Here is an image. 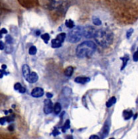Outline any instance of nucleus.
Wrapping results in <instances>:
<instances>
[{"instance_id": "f257e3e1", "label": "nucleus", "mask_w": 138, "mask_h": 139, "mask_svg": "<svg viewBox=\"0 0 138 139\" xmlns=\"http://www.w3.org/2000/svg\"><path fill=\"white\" fill-rule=\"evenodd\" d=\"M94 38L96 43L101 47H108L113 43V34L108 29H102L95 32Z\"/></svg>"}, {"instance_id": "f03ea898", "label": "nucleus", "mask_w": 138, "mask_h": 139, "mask_svg": "<svg viewBox=\"0 0 138 139\" xmlns=\"http://www.w3.org/2000/svg\"><path fill=\"white\" fill-rule=\"evenodd\" d=\"M95 50H96L95 44L92 41H88L82 43L76 47V54L79 58H83L91 56L94 53Z\"/></svg>"}, {"instance_id": "7ed1b4c3", "label": "nucleus", "mask_w": 138, "mask_h": 139, "mask_svg": "<svg viewBox=\"0 0 138 139\" xmlns=\"http://www.w3.org/2000/svg\"><path fill=\"white\" fill-rule=\"evenodd\" d=\"M82 35H83L82 28L79 26H76L75 28L74 27L69 32V35H68V40L70 43H75L81 40Z\"/></svg>"}, {"instance_id": "20e7f679", "label": "nucleus", "mask_w": 138, "mask_h": 139, "mask_svg": "<svg viewBox=\"0 0 138 139\" xmlns=\"http://www.w3.org/2000/svg\"><path fill=\"white\" fill-rule=\"evenodd\" d=\"M95 32L96 30H95L94 28L91 26H87L84 28V29H83V35L85 36V37H86L87 39L94 37Z\"/></svg>"}, {"instance_id": "39448f33", "label": "nucleus", "mask_w": 138, "mask_h": 139, "mask_svg": "<svg viewBox=\"0 0 138 139\" xmlns=\"http://www.w3.org/2000/svg\"><path fill=\"white\" fill-rule=\"evenodd\" d=\"M53 110V105L52 102L50 99H45L44 101V112L45 114H49L51 113Z\"/></svg>"}, {"instance_id": "423d86ee", "label": "nucleus", "mask_w": 138, "mask_h": 139, "mask_svg": "<svg viewBox=\"0 0 138 139\" xmlns=\"http://www.w3.org/2000/svg\"><path fill=\"white\" fill-rule=\"evenodd\" d=\"M44 90L40 87H36L31 92V95L34 97H41L44 95Z\"/></svg>"}, {"instance_id": "0eeeda50", "label": "nucleus", "mask_w": 138, "mask_h": 139, "mask_svg": "<svg viewBox=\"0 0 138 139\" xmlns=\"http://www.w3.org/2000/svg\"><path fill=\"white\" fill-rule=\"evenodd\" d=\"M26 80L28 81L29 82H30V83H35L38 80V75L35 72H32L30 73L29 76L27 77V78Z\"/></svg>"}, {"instance_id": "6e6552de", "label": "nucleus", "mask_w": 138, "mask_h": 139, "mask_svg": "<svg viewBox=\"0 0 138 139\" xmlns=\"http://www.w3.org/2000/svg\"><path fill=\"white\" fill-rule=\"evenodd\" d=\"M75 81L77 82V83H80V84H85L88 82L90 81V78L88 77H76L75 79Z\"/></svg>"}, {"instance_id": "1a4fd4ad", "label": "nucleus", "mask_w": 138, "mask_h": 139, "mask_svg": "<svg viewBox=\"0 0 138 139\" xmlns=\"http://www.w3.org/2000/svg\"><path fill=\"white\" fill-rule=\"evenodd\" d=\"M31 72L30 70V68L28 65L25 64L22 66V74H23V76L25 78V79L27 78V77L29 76V75L30 74Z\"/></svg>"}, {"instance_id": "9d476101", "label": "nucleus", "mask_w": 138, "mask_h": 139, "mask_svg": "<svg viewBox=\"0 0 138 139\" xmlns=\"http://www.w3.org/2000/svg\"><path fill=\"white\" fill-rule=\"evenodd\" d=\"M61 45H62V43L59 41L57 39H53L51 41V47L53 48H58L61 47Z\"/></svg>"}, {"instance_id": "9b49d317", "label": "nucleus", "mask_w": 138, "mask_h": 139, "mask_svg": "<svg viewBox=\"0 0 138 139\" xmlns=\"http://www.w3.org/2000/svg\"><path fill=\"white\" fill-rule=\"evenodd\" d=\"M123 116L125 120H129L133 116V112L132 111H129V110H125L123 111Z\"/></svg>"}, {"instance_id": "f8f14e48", "label": "nucleus", "mask_w": 138, "mask_h": 139, "mask_svg": "<svg viewBox=\"0 0 138 139\" xmlns=\"http://www.w3.org/2000/svg\"><path fill=\"white\" fill-rule=\"evenodd\" d=\"M63 0H50V4L52 7H57L62 3Z\"/></svg>"}, {"instance_id": "ddd939ff", "label": "nucleus", "mask_w": 138, "mask_h": 139, "mask_svg": "<svg viewBox=\"0 0 138 139\" xmlns=\"http://www.w3.org/2000/svg\"><path fill=\"white\" fill-rule=\"evenodd\" d=\"M73 73V67H71V66L68 67V68L65 70V71H64V74H65V76H66L68 77L71 76Z\"/></svg>"}, {"instance_id": "4468645a", "label": "nucleus", "mask_w": 138, "mask_h": 139, "mask_svg": "<svg viewBox=\"0 0 138 139\" xmlns=\"http://www.w3.org/2000/svg\"><path fill=\"white\" fill-rule=\"evenodd\" d=\"M115 103H116V98L114 97H113L107 101V103H106V107H110L111 106H113Z\"/></svg>"}, {"instance_id": "2eb2a0df", "label": "nucleus", "mask_w": 138, "mask_h": 139, "mask_svg": "<svg viewBox=\"0 0 138 139\" xmlns=\"http://www.w3.org/2000/svg\"><path fill=\"white\" fill-rule=\"evenodd\" d=\"M54 113L56 114H58L60 111H61V105L59 103H55L54 107Z\"/></svg>"}, {"instance_id": "dca6fc26", "label": "nucleus", "mask_w": 138, "mask_h": 139, "mask_svg": "<svg viewBox=\"0 0 138 139\" xmlns=\"http://www.w3.org/2000/svg\"><path fill=\"white\" fill-rule=\"evenodd\" d=\"M122 59H123V66H122V68H121V70H123L125 68V66L127 65V62L129 61V57L128 56V55H125V56H124L123 58H122Z\"/></svg>"}, {"instance_id": "f3484780", "label": "nucleus", "mask_w": 138, "mask_h": 139, "mask_svg": "<svg viewBox=\"0 0 138 139\" xmlns=\"http://www.w3.org/2000/svg\"><path fill=\"white\" fill-rule=\"evenodd\" d=\"M66 26L69 28V29H73L75 27V24H74V22H73L72 20H67L66 21Z\"/></svg>"}, {"instance_id": "a211bd4d", "label": "nucleus", "mask_w": 138, "mask_h": 139, "mask_svg": "<svg viewBox=\"0 0 138 139\" xmlns=\"http://www.w3.org/2000/svg\"><path fill=\"white\" fill-rule=\"evenodd\" d=\"M65 38H66L65 33H60V34H59L58 36H57V37H56V39H57L59 41H60L62 43L64 41Z\"/></svg>"}, {"instance_id": "6ab92c4d", "label": "nucleus", "mask_w": 138, "mask_h": 139, "mask_svg": "<svg viewBox=\"0 0 138 139\" xmlns=\"http://www.w3.org/2000/svg\"><path fill=\"white\" fill-rule=\"evenodd\" d=\"M50 35H49L47 33H45V34L41 35V39L44 41V42H45V43H48V41L50 40Z\"/></svg>"}, {"instance_id": "aec40b11", "label": "nucleus", "mask_w": 138, "mask_h": 139, "mask_svg": "<svg viewBox=\"0 0 138 139\" xmlns=\"http://www.w3.org/2000/svg\"><path fill=\"white\" fill-rule=\"evenodd\" d=\"M69 128H70V120H67L66 121L65 124L64 125V126L62 127V132H65L66 130L67 129H69Z\"/></svg>"}, {"instance_id": "412c9836", "label": "nucleus", "mask_w": 138, "mask_h": 139, "mask_svg": "<svg viewBox=\"0 0 138 139\" xmlns=\"http://www.w3.org/2000/svg\"><path fill=\"white\" fill-rule=\"evenodd\" d=\"M37 53V48L35 46H32L29 49V54L30 55H35Z\"/></svg>"}, {"instance_id": "4be33fe9", "label": "nucleus", "mask_w": 138, "mask_h": 139, "mask_svg": "<svg viewBox=\"0 0 138 139\" xmlns=\"http://www.w3.org/2000/svg\"><path fill=\"white\" fill-rule=\"evenodd\" d=\"M93 22H94V24H95L96 26H100L102 24L101 20L98 18H95V17H94V18H93Z\"/></svg>"}, {"instance_id": "5701e85b", "label": "nucleus", "mask_w": 138, "mask_h": 139, "mask_svg": "<svg viewBox=\"0 0 138 139\" xmlns=\"http://www.w3.org/2000/svg\"><path fill=\"white\" fill-rule=\"evenodd\" d=\"M6 43L8 44H12V42H13V39L10 35H7L6 37Z\"/></svg>"}, {"instance_id": "b1692460", "label": "nucleus", "mask_w": 138, "mask_h": 139, "mask_svg": "<svg viewBox=\"0 0 138 139\" xmlns=\"http://www.w3.org/2000/svg\"><path fill=\"white\" fill-rule=\"evenodd\" d=\"M22 87V85L20 84V83H16V84H15L14 85V89L16 91H19L20 90V88Z\"/></svg>"}, {"instance_id": "393cba45", "label": "nucleus", "mask_w": 138, "mask_h": 139, "mask_svg": "<svg viewBox=\"0 0 138 139\" xmlns=\"http://www.w3.org/2000/svg\"><path fill=\"white\" fill-rule=\"evenodd\" d=\"M7 72H6L5 70H0V78H1L4 75H7Z\"/></svg>"}, {"instance_id": "a878e982", "label": "nucleus", "mask_w": 138, "mask_h": 139, "mask_svg": "<svg viewBox=\"0 0 138 139\" xmlns=\"http://www.w3.org/2000/svg\"><path fill=\"white\" fill-rule=\"evenodd\" d=\"M6 117V122H10L14 120V116H7Z\"/></svg>"}, {"instance_id": "bb28decb", "label": "nucleus", "mask_w": 138, "mask_h": 139, "mask_svg": "<svg viewBox=\"0 0 138 139\" xmlns=\"http://www.w3.org/2000/svg\"><path fill=\"white\" fill-rule=\"evenodd\" d=\"M103 132H104V134L105 135L108 134V126H105L104 127Z\"/></svg>"}, {"instance_id": "cd10ccee", "label": "nucleus", "mask_w": 138, "mask_h": 139, "mask_svg": "<svg viewBox=\"0 0 138 139\" xmlns=\"http://www.w3.org/2000/svg\"><path fill=\"white\" fill-rule=\"evenodd\" d=\"M133 60H134L135 62L138 61V50H137V51L135 53L134 55H133Z\"/></svg>"}, {"instance_id": "c85d7f7f", "label": "nucleus", "mask_w": 138, "mask_h": 139, "mask_svg": "<svg viewBox=\"0 0 138 139\" xmlns=\"http://www.w3.org/2000/svg\"><path fill=\"white\" fill-rule=\"evenodd\" d=\"M133 30L132 29H129L128 31H127V37L129 39V37H131V35H132V33H133Z\"/></svg>"}, {"instance_id": "c756f323", "label": "nucleus", "mask_w": 138, "mask_h": 139, "mask_svg": "<svg viewBox=\"0 0 138 139\" xmlns=\"http://www.w3.org/2000/svg\"><path fill=\"white\" fill-rule=\"evenodd\" d=\"M6 122V117H1L0 118V124L4 125Z\"/></svg>"}, {"instance_id": "7c9ffc66", "label": "nucleus", "mask_w": 138, "mask_h": 139, "mask_svg": "<svg viewBox=\"0 0 138 139\" xmlns=\"http://www.w3.org/2000/svg\"><path fill=\"white\" fill-rule=\"evenodd\" d=\"M59 134H60V132H58V130H56V129L55 128L54 130V131H53V135L56 136L58 135Z\"/></svg>"}, {"instance_id": "2f4dec72", "label": "nucleus", "mask_w": 138, "mask_h": 139, "mask_svg": "<svg viewBox=\"0 0 138 139\" xmlns=\"http://www.w3.org/2000/svg\"><path fill=\"white\" fill-rule=\"evenodd\" d=\"M89 139H100V137L97 135H91L90 137H89Z\"/></svg>"}, {"instance_id": "473e14b6", "label": "nucleus", "mask_w": 138, "mask_h": 139, "mask_svg": "<svg viewBox=\"0 0 138 139\" xmlns=\"http://www.w3.org/2000/svg\"><path fill=\"white\" fill-rule=\"evenodd\" d=\"M4 47H5V45H4V43H3L2 41H0V49H1V50H3L4 49Z\"/></svg>"}, {"instance_id": "72a5a7b5", "label": "nucleus", "mask_w": 138, "mask_h": 139, "mask_svg": "<svg viewBox=\"0 0 138 139\" xmlns=\"http://www.w3.org/2000/svg\"><path fill=\"white\" fill-rule=\"evenodd\" d=\"M18 91L20 92V93H25V91H26V89L24 87H21V88H20V90Z\"/></svg>"}, {"instance_id": "f704fd0d", "label": "nucleus", "mask_w": 138, "mask_h": 139, "mask_svg": "<svg viewBox=\"0 0 138 139\" xmlns=\"http://www.w3.org/2000/svg\"><path fill=\"white\" fill-rule=\"evenodd\" d=\"M0 31H1V33H2V34H7V30L6 29H2Z\"/></svg>"}, {"instance_id": "c9c22d12", "label": "nucleus", "mask_w": 138, "mask_h": 139, "mask_svg": "<svg viewBox=\"0 0 138 139\" xmlns=\"http://www.w3.org/2000/svg\"><path fill=\"white\" fill-rule=\"evenodd\" d=\"M46 96H47V97L48 99H50V98H51L53 97V95H51L50 93H47V94H46Z\"/></svg>"}, {"instance_id": "e433bc0d", "label": "nucleus", "mask_w": 138, "mask_h": 139, "mask_svg": "<svg viewBox=\"0 0 138 139\" xmlns=\"http://www.w3.org/2000/svg\"><path fill=\"white\" fill-rule=\"evenodd\" d=\"M66 139H73V136H68L67 137H66Z\"/></svg>"}, {"instance_id": "4c0bfd02", "label": "nucleus", "mask_w": 138, "mask_h": 139, "mask_svg": "<svg viewBox=\"0 0 138 139\" xmlns=\"http://www.w3.org/2000/svg\"><path fill=\"white\" fill-rule=\"evenodd\" d=\"M1 68H2V69H3V70H5V69H6L7 66H6V65H2V66H1Z\"/></svg>"}, {"instance_id": "58836bf2", "label": "nucleus", "mask_w": 138, "mask_h": 139, "mask_svg": "<svg viewBox=\"0 0 138 139\" xmlns=\"http://www.w3.org/2000/svg\"><path fill=\"white\" fill-rule=\"evenodd\" d=\"M8 128H9V130H13V126L11 125V126H10Z\"/></svg>"}, {"instance_id": "ea45409f", "label": "nucleus", "mask_w": 138, "mask_h": 139, "mask_svg": "<svg viewBox=\"0 0 138 139\" xmlns=\"http://www.w3.org/2000/svg\"><path fill=\"white\" fill-rule=\"evenodd\" d=\"M2 35H3V34L1 33V31H0V38H1V37H2Z\"/></svg>"}, {"instance_id": "a19ab883", "label": "nucleus", "mask_w": 138, "mask_h": 139, "mask_svg": "<svg viewBox=\"0 0 138 139\" xmlns=\"http://www.w3.org/2000/svg\"><path fill=\"white\" fill-rule=\"evenodd\" d=\"M39 33H40V32H39V31H37V32L36 33V35H39Z\"/></svg>"}, {"instance_id": "79ce46f5", "label": "nucleus", "mask_w": 138, "mask_h": 139, "mask_svg": "<svg viewBox=\"0 0 138 139\" xmlns=\"http://www.w3.org/2000/svg\"><path fill=\"white\" fill-rule=\"evenodd\" d=\"M138 117V114H135V117H134V120L135 119V118H136V117Z\"/></svg>"}, {"instance_id": "37998d69", "label": "nucleus", "mask_w": 138, "mask_h": 139, "mask_svg": "<svg viewBox=\"0 0 138 139\" xmlns=\"http://www.w3.org/2000/svg\"><path fill=\"white\" fill-rule=\"evenodd\" d=\"M110 139H114V138H110Z\"/></svg>"}]
</instances>
